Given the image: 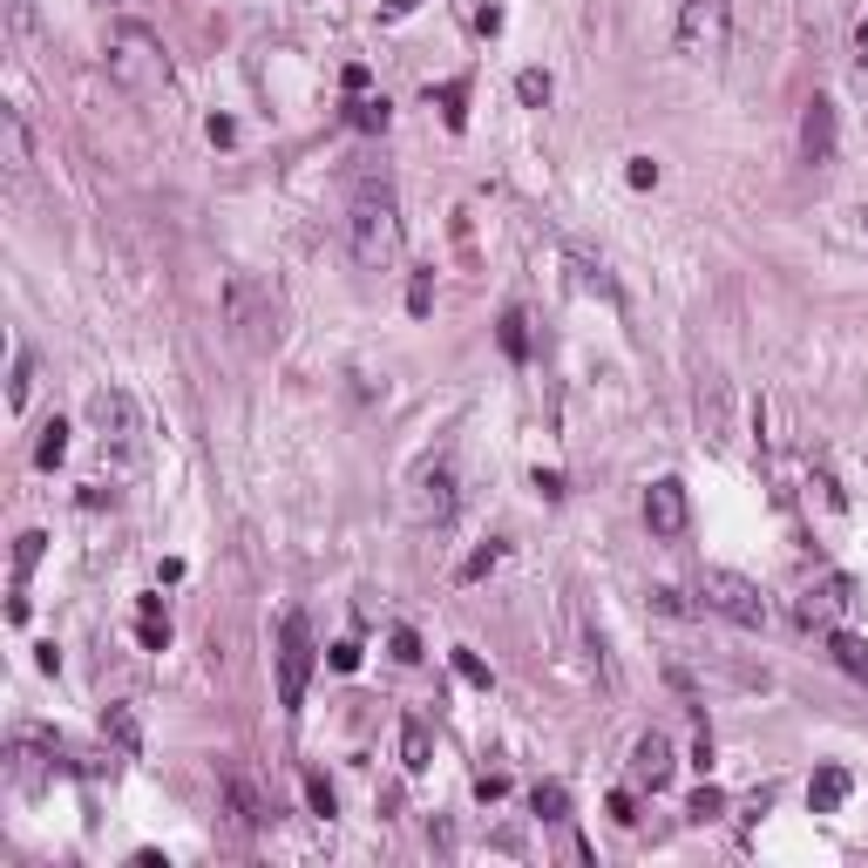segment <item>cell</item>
<instances>
[{"mask_svg":"<svg viewBox=\"0 0 868 868\" xmlns=\"http://www.w3.org/2000/svg\"><path fill=\"white\" fill-rule=\"evenodd\" d=\"M27 393H34V353L21 346V353H14V374H8V414L27 408Z\"/></svg>","mask_w":868,"mask_h":868,"instance_id":"27","label":"cell"},{"mask_svg":"<svg viewBox=\"0 0 868 868\" xmlns=\"http://www.w3.org/2000/svg\"><path fill=\"white\" fill-rule=\"evenodd\" d=\"M89 427H96L109 461H123V468L143 461V408H136L130 387H96L89 393Z\"/></svg>","mask_w":868,"mask_h":868,"instance_id":"4","label":"cell"},{"mask_svg":"<svg viewBox=\"0 0 868 868\" xmlns=\"http://www.w3.org/2000/svg\"><path fill=\"white\" fill-rule=\"evenodd\" d=\"M401 767H408V774H427V767H434V733H427L414 713L401 720Z\"/></svg>","mask_w":868,"mask_h":868,"instance_id":"20","label":"cell"},{"mask_svg":"<svg viewBox=\"0 0 868 868\" xmlns=\"http://www.w3.org/2000/svg\"><path fill=\"white\" fill-rule=\"evenodd\" d=\"M408 312H414V320H427V312H434V265H421L414 279H408Z\"/></svg>","mask_w":868,"mask_h":868,"instance_id":"29","label":"cell"},{"mask_svg":"<svg viewBox=\"0 0 868 868\" xmlns=\"http://www.w3.org/2000/svg\"><path fill=\"white\" fill-rule=\"evenodd\" d=\"M455 468L448 461H427L421 468V476H414V523H434V530H442L448 516H455Z\"/></svg>","mask_w":868,"mask_h":868,"instance_id":"12","label":"cell"},{"mask_svg":"<svg viewBox=\"0 0 868 868\" xmlns=\"http://www.w3.org/2000/svg\"><path fill=\"white\" fill-rule=\"evenodd\" d=\"M686 523H692L686 482H679V476H658V482L645 489V530H652L658 543H672V536H686Z\"/></svg>","mask_w":868,"mask_h":868,"instance_id":"11","label":"cell"},{"mask_svg":"<svg viewBox=\"0 0 868 868\" xmlns=\"http://www.w3.org/2000/svg\"><path fill=\"white\" fill-rule=\"evenodd\" d=\"M455 672H461V686H476V692H489V665L468 652V645H455Z\"/></svg>","mask_w":868,"mask_h":868,"instance_id":"35","label":"cell"},{"mask_svg":"<svg viewBox=\"0 0 868 868\" xmlns=\"http://www.w3.org/2000/svg\"><path fill=\"white\" fill-rule=\"evenodd\" d=\"M102 68H109V82L123 89L130 102H149V96H164V89H170V48L156 42L143 21H115V27H109Z\"/></svg>","mask_w":868,"mask_h":868,"instance_id":"3","label":"cell"},{"mask_svg":"<svg viewBox=\"0 0 868 868\" xmlns=\"http://www.w3.org/2000/svg\"><path fill=\"white\" fill-rule=\"evenodd\" d=\"M624 183L631 190H652L658 183V164H652V156H624Z\"/></svg>","mask_w":868,"mask_h":868,"instance_id":"37","label":"cell"},{"mask_svg":"<svg viewBox=\"0 0 868 868\" xmlns=\"http://www.w3.org/2000/svg\"><path fill=\"white\" fill-rule=\"evenodd\" d=\"M136 645H143V652H170V617H164V598H143V604H136Z\"/></svg>","mask_w":868,"mask_h":868,"instance_id":"19","label":"cell"},{"mask_svg":"<svg viewBox=\"0 0 868 868\" xmlns=\"http://www.w3.org/2000/svg\"><path fill=\"white\" fill-rule=\"evenodd\" d=\"M530 814L536 821H570V787L564 780H536L530 787Z\"/></svg>","mask_w":868,"mask_h":868,"instance_id":"23","label":"cell"},{"mask_svg":"<svg viewBox=\"0 0 868 868\" xmlns=\"http://www.w3.org/2000/svg\"><path fill=\"white\" fill-rule=\"evenodd\" d=\"M496 340H502V353L516 367H530V320H523V305H509L502 320H496Z\"/></svg>","mask_w":868,"mask_h":868,"instance_id":"22","label":"cell"},{"mask_svg":"<svg viewBox=\"0 0 868 868\" xmlns=\"http://www.w3.org/2000/svg\"><path fill=\"white\" fill-rule=\"evenodd\" d=\"M62 461H68V421L55 414V421L42 427V442H34V468H48V476H55Z\"/></svg>","mask_w":868,"mask_h":868,"instance_id":"25","label":"cell"},{"mask_svg":"<svg viewBox=\"0 0 868 868\" xmlns=\"http://www.w3.org/2000/svg\"><path fill=\"white\" fill-rule=\"evenodd\" d=\"M218 787H224L231 821H238V827H252V835H258V827H271V801L258 794V780L245 767H218Z\"/></svg>","mask_w":868,"mask_h":868,"instance_id":"13","label":"cell"},{"mask_svg":"<svg viewBox=\"0 0 868 868\" xmlns=\"http://www.w3.org/2000/svg\"><path fill=\"white\" fill-rule=\"evenodd\" d=\"M583 645H590V665H598V679H604V686H617V665H611V645H604V631H598V624L583 631Z\"/></svg>","mask_w":868,"mask_h":868,"instance_id":"34","label":"cell"},{"mask_svg":"<svg viewBox=\"0 0 868 868\" xmlns=\"http://www.w3.org/2000/svg\"><path fill=\"white\" fill-rule=\"evenodd\" d=\"M476 794H482V801H502V794H509V780H502V774H482V780H476Z\"/></svg>","mask_w":868,"mask_h":868,"instance_id":"44","label":"cell"},{"mask_svg":"<svg viewBox=\"0 0 868 868\" xmlns=\"http://www.w3.org/2000/svg\"><path fill=\"white\" fill-rule=\"evenodd\" d=\"M848 787H855V780H848V767H821V774L808 780V808H814V814H842Z\"/></svg>","mask_w":868,"mask_h":868,"instance_id":"18","label":"cell"},{"mask_svg":"<svg viewBox=\"0 0 868 868\" xmlns=\"http://www.w3.org/2000/svg\"><path fill=\"white\" fill-rule=\"evenodd\" d=\"M536 489H543L549 502H564V476H557V468H536Z\"/></svg>","mask_w":868,"mask_h":868,"instance_id":"43","label":"cell"},{"mask_svg":"<svg viewBox=\"0 0 868 868\" xmlns=\"http://www.w3.org/2000/svg\"><path fill=\"white\" fill-rule=\"evenodd\" d=\"M393 658H401V665H421V658H427V652H421V638H414L408 624H393Z\"/></svg>","mask_w":868,"mask_h":868,"instance_id":"38","label":"cell"},{"mask_svg":"<svg viewBox=\"0 0 868 868\" xmlns=\"http://www.w3.org/2000/svg\"><path fill=\"white\" fill-rule=\"evenodd\" d=\"M204 136H211L218 149H231V143H238V123H231V115H211V123H204Z\"/></svg>","mask_w":868,"mask_h":868,"instance_id":"40","label":"cell"},{"mask_svg":"<svg viewBox=\"0 0 868 868\" xmlns=\"http://www.w3.org/2000/svg\"><path fill=\"white\" fill-rule=\"evenodd\" d=\"M0 164H8L14 183H27V170H34V143H27V115L21 109H0Z\"/></svg>","mask_w":868,"mask_h":868,"instance_id":"15","label":"cell"},{"mask_svg":"<svg viewBox=\"0 0 868 868\" xmlns=\"http://www.w3.org/2000/svg\"><path fill=\"white\" fill-rule=\"evenodd\" d=\"M62 774V746L48 733H14L8 739V780H14V794H42V787Z\"/></svg>","mask_w":868,"mask_h":868,"instance_id":"8","label":"cell"},{"mask_svg":"<svg viewBox=\"0 0 868 868\" xmlns=\"http://www.w3.org/2000/svg\"><path fill=\"white\" fill-rule=\"evenodd\" d=\"M496 564H502V543H482V549H476V557H468V564L455 570V577H461V583H482V577H489Z\"/></svg>","mask_w":868,"mask_h":868,"instance_id":"33","label":"cell"},{"mask_svg":"<svg viewBox=\"0 0 868 868\" xmlns=\"http://www.w3.org/2000/svg\"><path fill=\"white\" fill-rule=\"evenodd\" d=\"M672 739L665 733H638V746H631V780L638 787H652V794H665V787H672Z\"/></svg>","mask_w":868,"mask_h":868,"instance_id":"14","label":"cell"},{"mask_svg":"<svg viewBox=\"0 0 868 868\" xmlns=\"http://www.w3.org/2000/svg\"><path fill=\"white\" fill-rule=\"evenodd\" d=\"M604 814H611V821H624V827H631V821H638V801H631V794H611V801H604Z\"/></svg>","mask_w":868,"mask_h":868,"instance_id":"42","label":"cell"},{"mask_svg":"<svg viewBox=\"0 0 868 868\" xmlns=\"http://www.w3.org/2000/svg\"><path fill=\"white\" fill-rule=\"evenodd\" d=\"M672 48L699 68H713L733 48V0H679V27H672Z\"/></svg>","mask_w":868,"mask_h":868,"instance_id":"5","label":"cell"},{"mask_svg":"<svg viewBox=\"0 0 868 868\" xmlns=\"http://www.w3.org/2000/svg\"><path fill=\"white\" fill-rule=\"evenodd\" d=\"M476 27L489 34V42H496V34H502V8H496V0H482V8H476Z\"/></svg>","mask_w":868,"mask_h":868,"instance_id":"41","label":"cell"},{"mask_svg":"<svg viewBox=\"0 0 868 868\" xmlns=\"http://www.w3.org/2000/svg\"><path fill=\"white\" fill-rule=\"evenodd\" d=\"M855 68H868V14L855 21Z\"/></svg>","mask_w":868,"mask_h":868,"instance_id":"48","label":"cell"},{"mask_svg":"<svg viewBox=\"0 0 868 868\" xmlns=\"http://www.w3.org/2000/svg\"><path fill=\"white\" fill-rule=\"evenodd\" d=\"M699 427H705V442H726V427H733V387L720 374H705L699 387Z\"/></svg>","mask_w":868,"mask_h":868,"instance_id":"16","label":"cell"},{"mask_svg":"<svg viewBox=\"0 0 868 868\" xmlns=\"http://www.w3.org/2000/svg\"><path fill=\"white\" fill-rule=\"evenodd\" d=\"M434 102H442V115H448V130H468V82H442V89H434Z\"/></svg>","mask_w":868,"mask_h":868,"instance_id":"28","label":"cell"},{"mask_svg":"<svg viewBox=\"0 0 868 868\" xmlns=\"http://www.w3.org/2000/svg\"><path fill=\"white\" fill-rule=\"evenodd\" d=\"M326 665H333V672H360V645H353V638H340V645L326 652Z\"/></svg>","mask_w":868,"mask_h":868,"instance_id":"39","label":"cell"},{"mask_svg":"<svg viewBox=\"0 0 868 868\" xmlns=\"http://www.w3.org/2000/svg\"><path fill=\"white\" fill-rule=\"evenodd\" d=\"M835 149H842V109H835V96H808V109H801V164L827 170V164H835Z\"/></svg>","mask_w":868,"mask_h":868,"instance_id":"10","label":"cell"},{"mask_svg":"<svg viewBox=\"0 0 868 868\" xmlns=\"http://www.w3.org/2000/svg\"><path fill=\"white\" fill-rule=\"evenodd\" d=\"M401 204H393V183L387 170H367L360 183H353V204H346V252L360 271H387L393 258H401Z\"/></svg>","mask_w":868,"mask_h":868,"instance_id":"1","label":"cell"},{"mask_svg":"<svg viewBox=\"0 0 868 868\" xmlns=\"http://www.w3.org/2000/svg\"><path fill=\"white\" fill-rule=\"evenodd\" d=\"M346 123L367 130V136H380V130L393 123V109H387V96H353V102H346Z\"/></svg>","mask_w":868,"mask_h":868,"instance_id":"24","label":"cell"},{"mask_svg":"<svg viewBox=\"0 0 868 868\" xmlns=\"http://www.w3.org/2000/svg\"><path fill=\"white\" fill-rule=\"evenodd\" d=\"M340 82H346V96H367V82H374V75H367V68H360V62H353V68H346V75H340Z\"/></svg>","mask_w":868,"mask_h":868,"instance_id":"45","label":"cell"},{"mask_svg":"<svg viewBox=\"0 0 868 868\" xmlns=\"http://www.w3.org/2000/svg\"><path fill=\"white\" fill-rule=\"evenodd\" d=\"M102 739H109L123 760H136V754H143V720H136V705H123V699L102 705Z\"/></svg>","mask_w":868,"mask_h":868,"instance_id":"17","label":"cell"},{"mask_svg":"<svg viewBox=\"0 0 868 868\" xmlns=\"http://www.w3.org/2000/svg\"><path fill=\"white\" fill-rule=\"evenodd\" d=\"M109 502H115V489H102V482L82 489V509H109Z\"/></svg>","mask_w":868,"mask_h":868,"instance_id":"47","label":"cell"},{"mask_svg":"<svg viewBox=\"0 0 868 868\" xmlns=\"http://www.w3.org/2000/svg\"><path fill=\"white\" fill-rule=\"evenodd\" d=\"M312 658H320V645H312V624H305V611H292V617L279 624V705H286V713H299V705H305Z\"/></svg>","mask_w":868,"mask_h":868,"instance_id":"7","label":"cell"},{"mask_svg":"<svg viewBox=\"0 0 868 868\" xmlns=\"http://www.w3.org/2000/svg\"><path fill=\"white\" fill-rule=\"evenodd\" d=\"M224 333L245 353H279L286 340V292L265 279V271H231L224 279Z\"/></svg>","mask_w":868,"mask_h":868,"instance_id":"2","label":"cell"},{"mask_svg":"<svg viewBox=\"0 0 868 868\" xmlns=\"http://www.w3.org/2000/svg\"><path fill=\"white\" fill-rule=\"evenodd\" d=\"M516 102H523V109H543V102H549V75H543V68H523V75H516Z\"/></svg>","mask_w":868,"mask_h":868,"instance_id":"31","label":"cell"},{"mask_svg":"<svg viewBox=\"0 0 868 868\" xmlns=\"http://www.w3.org/2000/svg\"><path fill=\"white\" fill-rule=\"evenodd\" d=\"M305 801H312V814H320V821H333V814H340V794L326 787V774H305Z\"/></svg>","mask_w":868,"mask_h":868,"instance_id":"32","label":"cell"},{"mask_svg":"<svg viewBox=\"0 0 868 868\" xmlns=\"http://www.w3.org/2000/svg\"><path fill=\"white\" fill-rule=\"evenodd\" d=\"M686 814H692V821H720V814H726V794H720V787H699Z\"/></svg>","mask_w":868,"mask_h":868,"instance_id":"36","label":"cell"},{"mask_svg":"<svg viewBox=\"0 0 868 868\" xmlns=\"http://www.w3.org/2000/svg\"><path fill=\"white\" fill-rule=\"evenodd\" d=\"M570 265H577V279H583V292H598L604 305H624V292H617V279H611V271H604L598 258H583V252H577Z\"/></svg>","mask_w":868,"mask_h":868,"instance_id":"26","label":"cell"},{"mask_svg":"<svg viewBox=\"0 0 868 868\" xmlns=\"http://www.w3.org/2000/svg\"><path fill=\"white\" fill-rule=\"evenodd\" d=\"M699 611H720L739 631H767V617H774V604L760 598V583L739 577V570H699Z\"/></svg>","mask_w":868,"mask_h":868,"instance_id":"6","label":"cell"},{"mask_svg":"<svg viewBox=\"0 0 868 868\" xmlns=\"http://www.w3.org/2000/svg\"><path fill=\"white\" fill-rule=\"evenodd\" d=\"M827 652H835V665H842V672H855V679H868V638H861V631H827Z\"/></svg>","mask_w":868,"mask_h":868,"instance_id":"21","label":"cell"},{"mask_svg":"<svg viewBox=\"0 0 868 868\" xmlns=\"http://www.w3.org/2000/svg\"><path fill=\"white\" fill-rule=\"evenodd\" d=\"M848 611H855V577H848V570H827L821 583L801 590V611H794V617H801L808 631H835Z\"/></svg>","mask_w":868,"mask_h":868,"instance_id":"9","label":"cell"},{"mask_svg":"<svg viewBox=\"0 0 868 868\" xmlns=\"http://www.w3.org/2000/svg\"><path fill=\"white\" fill-rule=\"evenodd\" d=\"M421 8V0H380V21H408Z\"/></svg>","mask_w":868,"mask_h":868,"instance_id":"46","label":"cell"},{"mask_svg":"<svg viewBox=\"0 0 868 868\" xmlns=\"http://www.w3.org/2000/svg\"><path fill=\"white\" fill-rule=\"evenodd\" d=\"M652 611H658V617H692L699 604L686 598V590H672V583H652Z\"/></svg>","mask_w":868,"mask_h":868,"instance_id":"30","label":"cell"}]
</instances>
